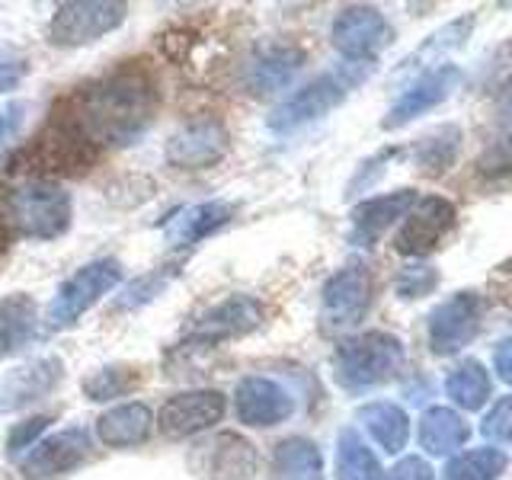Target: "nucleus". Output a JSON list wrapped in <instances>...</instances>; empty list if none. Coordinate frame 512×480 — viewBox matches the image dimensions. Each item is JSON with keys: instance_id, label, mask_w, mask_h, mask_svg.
I'll return each instance as SVG.
<instances>
[{"instance_id": "1", "label": "nucleus", "mask_w": 512, "mask_h": 480, "mask_svg": "<svg viewBox=\"0 0 512 480\" xmlns=\"http://www.w3.org/2000/svg\"><path fill=\"white\" fill-rule=\"evenodd\" d=\"M157 84L148 71L122 68L64 100V112H55L68 128L90 141L93 148H125L151 128L157 116Z\"/></svg>"}, {"instance_id": "2", "label": "nucleus", "mask_w": 512, "mask_h": 480, "mask_svg": "<svg viewBox=\"0 0 512 480\" xmlns=\"http://www.w3.org/2000/svg\"><path fill=\"white\" fill-rule=\"evenodd\" d=\"M404 368V343L394 333H359L349 336L333 352V378L346 391H368L391 381Z\"/></svg>"}, {"instance_id": "3", "label": "nucleus", "mask_w": 512, "mask_h": 480, "mask_svg": "<svg viewBox=\"0 0 512 480\" xmlns=\"http://www.w3.org/2000/svg\"><path fill=\"white\" fill-rule=\"evenodd\" d=\"M368 71H372V64L346 61L336 71L314 77L311 84H304L301 90L288 96L285 103H279V109L269 116V128L279 135H288V132H298V128L311 125L317 119H324L327 112H333L352 90L362 84Z\"/></svg>"}, {"instance_id": "4", "label": "nucleus", "mask_w": 512, "mask_h": 480, "mask_svg": "<svg viewBox=\"0 0 512 480\" xmlns=\"http://www.w3.org/2000/svg\"><path fill=\"white\" fill-rule=\"evenodd\" d=\"M96 160V148L80 138L74 128L61 119L48 122L45 132H39L26 148H20L10 160L13 173H26L29 180L52 183V176H77Z\"/></svg>"}, {"instance_id": "5", "label": "nucleus", "mask_w": 512, "mask_h": 480, "mask_svg": "<svg viewBox=\"0 0 512 480\" xmlns=\"http://www.w3.org/2000/svg\"><path fill=\"white\" fill-rule=\"evenodd\" d=\"M4 212L16 237L55 240L71 228V196L58 183L26 180L7 192Z\"/></svg>"}, {"instance_id": "6", "label": "nucleus", "mask_w": 512, "mask_h": 480, "mask_svg": "<svg viewBox=\"0 0 512 480\" xmlns=\"http://www.w3.org/2000/svg\"><path fill=\"white\" fill-rule=\"evenodd\" d=\"M119 279H122V263L112 260V256H103V260H93L87 266H80L74 276L58 288L52 304H48L45 327L64 330V327L77 324V320L84 317L96 301L119 285Z\"/></svg>"}, {"instance_id": "7", "label": "nucleus", "mask_w": 512, "mask_h": 480, "mask_svg": "<svg viewBox=\"0 0 512 480\" xmlns=\"http://www.w3.org/2000/svg\"><path fill=\"white\" fill-rule=\"evenodd\" d=\"M375 282L372 272L362 263H349L340 272H333L320 295V327L327 333H343L356 327L372 308Z\"/></svg>"}, {"instance_id": "8", "label": "nucleus", "mask_w": 512, "mask_h": 480, "mask_svg": "<svg viewBox=\"0 0 512 480\" xmlns=\"http://www.w3.org/2000/svg\"><path fill=\"white\" fill-rule=\"evenodd\" d=\"M333 48L352 64H375V58L394 42V29L375 7H346L330 29Z\"/></svg>"}, {"instance_id": "9", "label": "nucleus", "mask_w": 512, "mask_h": 480, "mask_svg": "<svg viewBox=\"0 0 512 480\" xmlns=\"http://www.w3.org/2000/svg\"><path fill=\"white\" fill-rule=\"evenodd\" d=\"M125 20V4H106V0H77V4H61L48 23V39L52 45H90L119 29Z\"/></svg>"}, {"instance_id": "10", "label": "nucleus", "mask_w": 512, "mask_h": 480, "mask_svg": "<svg viewBox=\"0 0 512 480\" xmlns=\"http://www.w3.org/2000/svg\"><path fill=\"white\" fill-rule=\"evenodd\" d=\"M487 304L477 292H458L448 301H442L436 311L429 314V349L436 356H452L464 349L484 324Z\"/></svg>"}, {"instance_id": "11", "label": "nucleus", "mask_w": 512, "mask_h": 480, "mask_svg": "<svg viewBox=\"0 0 512 480\" xmlns=\"http://www.w3.org/2000/svg\"><path fill=\"white\" fill-rule=\"evenodd\" d=\"M260 324H263V304L250 295H231L192 320L189 346H215L224 340H237V336L253 333Z\"/></svg>"}, {"instance_id": "12", "label": "nucleus", "mask_w": 512, "mask_h": 480, "mask_svg": "<svg viewBox=\"0 0 512 480\" xmlns=\"http://www.w3.org/2000/svg\"><path fill=\"white\" fill-rule=\"evenodd\" d=\"M167 160L180 170L215 167L228 154V128L215 116H202L180 125L167 141Z\"/></svg>"}, {"instance_id": "13", "label": "nucleus", "mask_w": 512, "mask_h": 480, "mask_svg": "<svg viewBox=\"0 0 512 480\" xmlns=\"http://www.w3.org/2000/svg\"><path fill=\"white\" fill-rule=\"evenodd\" d=\"M455 218H458L455 205L442 196L416 199V205L404 218V228L397 231V240H394L397 253H404V256L432 253L442 244V237L455 228Z\"/></svg>"}, {"instance_id": "14", "label": "nucleus", "mask_w": 512, "mask_h": 480, "mask_svg": "<svg viewBox=\"0 0 512 480\" xmlns=\"http://www.w3.org/2000/svg\"><path fill=\"white\" fill-rule=\"evenodd\" d=\"M90 448H93V442H90L87 429H80V426L64 429V432H55V436L32 445V452L23 458L20 471L26 480H52V477L74 471L77 464H84Z\"/></svg>"}, {"instance_id": "15", "label": "nucleus", "mask_w": 512, "mask_h": 480, "mask_svg": "<svg viewBox=\"0 0 512 480\" xmlns=\"http://www.w3.org/2000/svg\"><path fill=\"white\" fill-rule=\"evenodd\" d=\"M224 410V394L221 391H186V394H176L170 397L164 407H160V432L167 439H189L196 432L212 429L215 423H221Z\"/></svg>"}, {"instance_id": "16", "label": "nucleus", "mask_w": 512, "mask_h": 480, "mask_svg": "<svg viewBox=\"0 0 512 480\" xmlns=\"http://www.w3.org/2000/svg\"><path fill=\"white\" fill-rule=\"evenodd\" d=\"M458 80H461V74H458L455 64H442V68L423 71L404 93L397 96L394 106L388 109V116H384L381 125L388 128V132H394V128L426 116L429 109L442 106L448 96H452V90L458 87Z\"/></svg>"}, {"instance_id": "17", "label": "nucleus", "mask_w": 512, "mask_h": 480, "mask_svg": "<svg viewBox=\"0 0 512 480\" xmlns=\"http://www.w3.org/2000/svg\"><path fill=\"white\" fill-rule=\"evenodd\" d=\"M192 468L202 480H250L256 471V448L237 432H221L196 448Z\"/></svg>"}, {"instance_id": "18", "label": "nucleus", "mask_w": 512, "mask_h": 480, "mask_svg": "<svg viewBox=\"0 0 512 480\" xmlns=\"http://www.w3.org/2000/svg\"><path fill=\"white\" fill-rule=\"evenodd\" d=\"M64 378V362L58 356H42L16 365L13 372L0 378V413L23 410L36 400L48 397Z\"/></svg>"}, {"instance_id": "19", "label": "nucleus", "mask_w": 512, "mask_h": 480, "mask_svg": "<svg viewBox=\"0 0 512 480\" xmlns=\"http://www.w3.org/2000/svg\"><path fill=\"white\" fill-rule=\"evenodd\" d=\"M234 407H237L240 423L266 429V426L285 423L288 416L295 413V397L288 394L279 381L263 378V375H250L237 384Z\"/></svg>"}, {"instance_id": "20", "label": "nucleus", "mask_w": 512, "mask_h": 480, "mask_svg": "<svg viewBox=\"0 0 512 480\" xmlns=\"http://www.w3.org/2000/svg\"><path fill=\"white\" fill-rule=\"evenodd\" d=\"M301 64H304V52L298 45H288V42L263 45V48H256L253 58L247 61L244 84L250 87L253 96H272L285 87H292Z\"/></svg>"}, {"instance_id": "21", "label": "nucleus", "mask_w": 512, "mask_h": 480, "mask_svg": "<svg viewBox=\"0 0 512 480\" xmlns=\"http://www.w3.org/2000/svg\"><path fill=\"white\" fill-rule=\"evenodd\" d=\"M416 205V192L413 189H397V192H384V196L365 199L352 208V231L349 240L356 247H372L378 244V237L397 224L400 218H407V212Z\"/></svg>"}, {"instance_id": "22", "label": "nucleus", "mask_w": 512, "mask_h": 480, "mask_svg": "<svg viewBox=\"0 0 512 480\" xmlns=\"http://www.w3.org/2000/svg\"><path fill=\"white\" fill-rule=\"evenodd\" d=\"M234 205L231 202H199L180 208L173 218L164 221V237L170 247H196L205 237H212L218 228L231 221Z\"/></svg>"}, {"instance_id": "23", "label": "nucleus", "mask_w": 512, "mask_h": 480, "mask_svg": "<svg viewBox=\"0 0 512 480\" xmlns=\"http://www.w3.org/2000/svg\"><path fill=\"white\" fill-rule=\"evenodd\" d=\"M154 429V416L151 410L132 400V404H119L106 410L100 420H96V439L109 448H132V445H141L148 442Z\"/></svg>"}, {"instance_id": "24", "label": "nucleus", "mask_w": 512, "mask_h": 480, "mask_svg": "<svg viewBox=\"0 0 512 480\" xmlns=\"http://www.w3.org/2000/svg\"><path fill=\"white\" fill-rule=\"evenodd\" d=\"M36 330H39L36 301L23 292L0 298V359H10L23 346H29Z\"/></svg>"}, {"instance_id": "25", "label": "nucleus", "mask_w": 512, "mask_h": 480, "mask_svg": "<svg viewBox=\"0 0 512 480\" xmlns=\"http://www.w3.org/2000/svg\"><path fill=\"white\" fill-rule=\"evenodd\" d=\"M359 423L388 455H400L410 439V420L391 400H372V404L359 407Z\"/></svg>"}, {"instance_id": "26", "label": "nucleus", "mask_w": 512, "mask_h": 480, "mask_svg": "<svg viewBox=\"0 0 512 480\" xmlns=\"http://www.w3.org/2000/svg\"><path fill=\"white\" fill-rule=\"evenodd\" d=\"M272 480H324V455L304 436L282 439L272 452Z\"/></svg>"}, {"instance_id": "27", "label": "nucleus", "mask_w": 512, "mask_h": 480, "mask_svg": "<svg viewBox=\"0 0 512 480\" xmlns=\"http://www.w3.org/2000/svg\"><path fill=\"white\" fill-rule=\"evenodd\" d=\"M471 426L452 407H429L420 420V445L429 455H455L468 442Z\"/></svg>"}, {"instance_id": "28", "label": "nucleus", "mask_w": 512, "mask_h": 480, "mask_svg": "<svg viewBox=\"0 0 512 480\" xmlns=\"http://www.w3.org/2000/svg\"><path fill=\"white\" fill-rule=\"evenodd\" d=\"M471 26H474V20H471V16H464V20H455V23L442 26L439 32H432V36L404 61V68H400V74L442 68V64H445L442 58H445V55H452L455 48H461L464 42H468Z\"/></svg>"}, {"instance_id": "29", "label": "nucleus", "mask_w": 512, "mask_h": 480, "mask_svg": "<svg viewBox=\"0 0 512 480\" xmlns=\"http://www.w3.org/2000/svg\"><path fill=\"white\" fill-rule=\"evenodd\" d=\"M490 375L477 359H464L455 365L445 378V394L452 397V404L461 410H480L490 400Z\"/></svg>"}, {"instance_id": "30", "label": "nucleus", "mask_w": 512, "mask_h": 480, "mask_svg": "<svg viewBox=\"0 0 512 480\" xmlns=\"http://www.w3.org/2000/svg\"><path fill=\"white\" fill-rule=\"evenodd\" d=\"M336 480H381V464L356 429L336 436Z\"/></svg>"}, {"instance_id": "31", "label": "nucleus", "mask_w": 512, "mask_h": 480, "mask_svg": "<svg viewBox=\"0 0 512 480\" xmlns=\"http://www.w3.org/2000/svg\"><path fill=\"white\" fill-rule=\"evenodd\" d=\"M506 471V455L500 448H471L458 452L445 464V480H496Z\"/></svg>"}, {"instance_id": "32", "label": "nucleus", "mask_w": 512, "mask_h": 480, "mask_svg": "<svg viewBox=\"0 0 512 480\" xmlns=\"http://www.w3.org/2000/svg\"><path fill=\"white\" fill-rule=\"evenodd\" d=\"M138 381H141V375L132 365H106V368H100V372L84 378V394L90 400H112V397H122L128 391H135Z\"/></svg>"}, {"instance_id": "33", "label": "nucleus", "mask_w": 512, "mask_h": 480, "mask_svg": "<svg viewBox=\"0 0 512 480\" xmlns=\"http://www.w3.org/2000/svg\"><path fill=\"white\" fill-rule=\"evenodd\" d=\"M458 141H461V132L455 125H445L439 128L436 135H429L420 141V148H416V164H420L426 173H442L455 164V151H458Z\"/></svg>"}, {"instance_id": "34", "label": "nucleus", "mask_w": 512, "mask_h": 480, "mask_svg": "<svg viewBox=\"0 0 512 480\" xmlns=\"http://www.w3.org/2000/svg\"><path fill=\"white\" fill-rule=\"evenodd\" d=\"M480 432H484L490 442L512 445V394L509 397H500L487 410L484 423H480Z\"/></svg>"}, {"instance_id": "35", "label": "nucleus", "mask_w": 512, "mask_h": 480, "mask_svg": "<svg viewBox=\"0 0 512 480\" xmlns=\"http://www.w3.org/2000/svg\"><path fill=\"white\" fill-rule=\"evenodd\" d=\"M439 285V272L432 266H407L397 276V295L400 298H423Z\"/></svg>"}, {"instance_id": "36", "label": "nucleus", "mask_w": 512, "mask_h": 480, "mask_svg": "<svg viewBox=\"0 0 512 480\" xmlns=\"http://www.w3.org/2000/svg\"><path fill=\"white\" fill-rule=\"evenodd\" d=\"M48 423H52V416H32V420H26V423H16V429H10V436H7V452L20 455V452H26V448H32Z\"/></svg>"}, {"instance_id": "37", "label": "nucleus", "mask_w": 512, "mask_h": 480, "mask_svg": "<svg viewBox=\"0 0 512 480\" xmlns=\"http://www.w3.org/2000/svg\"><path fill=\"white\" fill-rule=\"evenodd\" d=\"M167 279H170L167 272H154V276H148V279H138L135 285H128L125 298L116 301V308H138L141 301L157 298V295H160V288L167 285Z\"/></svg>"}, {"instance_id": "38", "label": "nucleus", "mask_w": 512, "mask_h": 480, "mask_svg": "<svg viewBox=\"0 0 512 480\" xmlns=\"http://www.w3.org/2000/svg\"><path fill=\"white\" fill-rule=\"evenodd\" d=\"M381 480H432V468L423 461V458H400L391 471H384Z\"/></svg>"}, {"instance_id": "39", "label": "nucleus", "mask_w": 512, "mask_h": 480, "mask_svg": "<svg viewBox=\"0 0 512 480\" xmlns=\"http://www.w3.org/2000/svg\"><path fill=\"white\" fill-rule=\"evenodd\" d=\"M477 167H480V173H487V176H493V173H509L512 170V138L500 141L493 151H487L484 157H480Z\"/></svg>"}, {"instance_id": "40", "label": "nucleus", "mask_w": 512, "mask_h": 480, "mask_svg": "<svg viewBox=\"0 0 512 480\" xmlns=\"http://www.w3.org/2000/svg\"><path fill=\"white\" fill-rule=\"evenodd\" d=\"M26 119V103H7L0 109V144L10 141L16 132H20V125Z\"/></svg>"}, {"instance_id": "41", "label": "nucleus", "mask_w": 512, "mask_h": 480, "mask_svg": "<svg viewBox=\"0 0 512 480\" xmlns=\"http://www.w3.org/2000/svg\"><path fill=\"white\" fill-rule=\"evenodd\" d=\"M493 368L506 384H512V340H503L493 349Z\"/></svg>"}, {"instance_id": "42", "label": "nucleus", "mask_w": 512, "mask_h": 480, "mask_svg": "<svg viewBox=\"0 0 512 480\" xmlns=\"http://www.w3.org/2000/svg\"><path fill=\"white\" fill-rule=\"evenodd\" d=\"M23 74H26V64H23V61H7V64H0V93L13 90V87L23 80Z\"/></svg>"}, {"instance_id": "43", "label": "nucleus", "mask_w": 512, "mask_h": 480, "mask_svg": "<svg viewBox=\"0 0 512 480\" xmlns=\"http://www.w3.org/2000/svg\"><path fill=\"white\" fill-rule=\"evenodd\" d=\"M496 112H500L503 119H512V80H506L500 96H496Z\"/></svg>"}, {"instance_id": "44", "label": "nucleus", "mask_w": 512, "mask_h": 480, "mask_svg": "<svg viewBox=\"0 0 512 480\" xmlns=\"http://www.w3.org/2000/svg\"><path fill=\"white\" fill-rule=\"evenodd\" d=\"M10 240H13V228H10V221H7V212H4V202H0V256L7 253L10 247Z\"/></svg>"}]
</instances>
